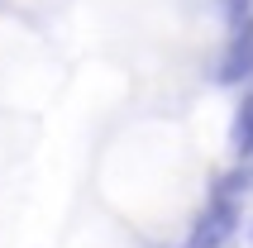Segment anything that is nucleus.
<instances>
[{"mask_svg":"<svg viewBox=\"0 0 253 248\" xmlns=\"http://www.w3.org/2000/svg\"><path fill=\"white\" fill-rule=\"evenodd\" d=\"M234 229H239V201H234V186L220 181L215 196L206 201V210H201V220H196V229H191V244L186 248H225L229 239H234Z\"/></svg>","mask_w":253,"mask_h":248,"instance_id":"obj_1","label":"nucleus"},{"mask_svg":"<svg viewBox=\"0 0 253 248\" xmlns=\"http://www.w3.org/2000/svg\"><path fill=\"white\" fill-rule=\"evenodd\" d=\"M220 82H225V86H244V82H253V19L234 24V34H229V48H225V57H220Z\"/></svg>","mask_w":253,"mask_h":248,"instance_id":"obj_2","label":"nucleus"},{"mask_svg":"<svg viewBox=\"0 0 253 248\" xmlns=\"http://www.w3.org/2000/svg\"><path fill=\"white\" fill-rule=\"evenodd\" d=\"M229 148H234V158L239 163H249L253 158V91L234 105V124H229Z\"/></svg>","mask_w":253,"mask_h":248,"instance_id":"obj_3","label":"nucleus"},{"mask_svg":"<svg viewBox=\"0 0 253 248\" xmlns=\"http://www.w3.org/2000/svg\"><path fill=\"white\" fill-rule=\"evenodd\" d=\"M225 19H229V29L253 19V0H225Z\"/></svg>","mask_w":253,"mask_h":248,"instance_id":"obj_4","label":"nucleus"}]
</instances>
